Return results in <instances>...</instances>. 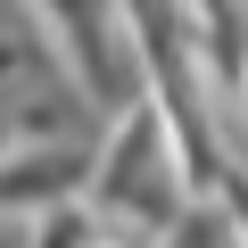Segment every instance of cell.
Returning a JSON list of instances; mask_svg holds the SVG:
<instances>
[{
    "label": "cell",
    "mask_w": 248,
    "mask_h": 248,
    "mask_svg": "<svg viewBox=\"0 0 248 248\" xmlns=\"http://www.w3.org/2000/svg\"><path fill=\"white\" fill-rule=\"evenodd\" d=\"M91 199L116 215V223H133V232H166L199 182H190V157L174 141V124L157 99H133L124 116H108V133H99V166H91Z\"/></svg>",
    "instance_id": "6da1fadb"
},
{
    "label": "cell",
    "mask_w": 248,
    "mask_h": 248,
    "mask_svg": "<svg viewBox=\"0 0 248 248\" xmlns=\"http://www.w3.org/2000/svg\"><path fill=\"white\" fill-rule=\"evenodd\" d=\"M91 166H99V141H17L9 157H0V215L33 223L58 199H83Z\"/></svg>",
    "instance_id": "7a4b0ae2"
},
{
    "label": "cell",
    "mask_w": 248,
    "mask_h": 248,
    "mask_svg": "<svg viewBox=\"0 0 248 248\" xmlns=\"http://www.w3.org/2000/svg\"><path fill=\"white\" fill-rule=\"evenodd\" d=\"M25 232H33V248H108L116 232H133V223H116V215L83 190V199H58L50 215H33Z\"/></svg>",
    "instance_id": "3957f363"
},
{
    "label": "cell",
    "mask_w": 248,
    "mask_h": 248,
    "mask_svg": "<svg viewBox=\"0 0 248 248\" xmlns=\"http://www.w3.org/2000/svg\"><path fill=\"white\" fill-rule=\"evenodd\" d=\"M157 248H248V232H240V215H232L223 190H199V199L157 232Z\"/></svg>",
    "instance_id": "277c9868"
},
{
    "label": "cell",
    "mask_w": 248,
    "mask_h": 248,
    "mask_svg": "<svg viewBox=\"0 0 248 248\" xmlns=\"http://www.w3.org/2000/svg\"><path fill=\"white\" fill-rule=\"evenodd\" d=\"M17 141H25V133H17V116H9V99H0V157H9Z\"/></svg>",
    "instance_id": "5b68a950"
}]
</instances>
